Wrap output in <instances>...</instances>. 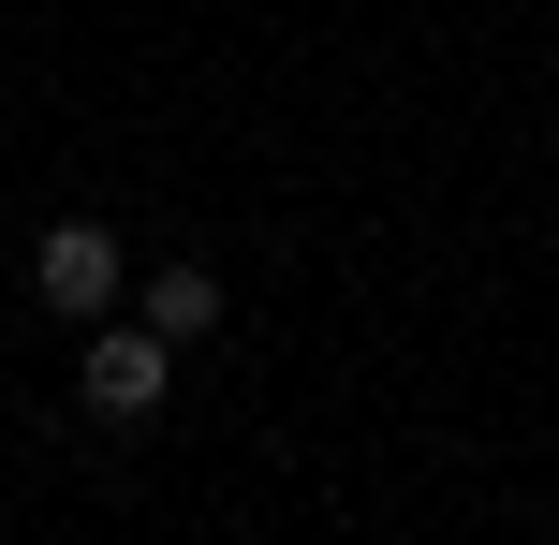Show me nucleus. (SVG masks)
Wrapping results in <instances>:
<instances>
[{"label": "nucleus", "mask_w": 559, "mask_h": 545, "mask_svg": "<svg viewBox=\"0 0 559 545\" xmlns=\"http://www.w3.org/2000/svg\"><path fill=\"white\" fill-rule=\"evenodd\" d=\"M133 324H163L177 354L222 340V281H206V265H147V281H133Z\"/></svg>", "instance_id": "3"}, {"label": "nucleus", "mask_w": 559, "mask_h": 545, "mask_svg": "<svg viewBox=\"0 0 559 545\" xmlns=\"http://www.w3.org/2000/svg\"><path fill=\"white\" fill-rule=\"evenodd\" d=\"M29 295H45V310L88 340V324L133 310V251H118L104 222H45V236H29Z\"/></svg>", "instance_id": "1"}, {"label": "nucleus", "mask_w": 559, "mask_h": 545, "mask_svg": "<svg viewBox=\"0 0 559 545\" xmlns=\"http://www.w3.org/2000/svg\"><path fill=\"white\" fill-rule=\"evenodd\" d=\"M74 399H88V428H147V413L177 399V340L163 324H88V369H74Z\"/></svg>", "instance_id": "2"}]
</instances>
